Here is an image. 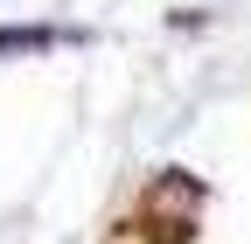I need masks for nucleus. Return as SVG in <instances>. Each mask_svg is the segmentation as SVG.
<instances>
[{
    "instance_id": "nucleus-1",
    "label": "nucleus",
    "mask_w": 251,
    "mask_h": 244,
    "mask_svg": "<svg viewBox=\"0 0 251 244\" xmlns=\"http://www.w3.org/2000/svg\"><path fill=\"white\" fill-rule=\"evenodd\" d=\"M56 35L49 28H0V56H21V49H49Z\"/></svg>"
}]
</instances>
